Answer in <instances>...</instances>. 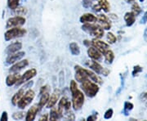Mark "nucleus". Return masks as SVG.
<instances>
[{"label":"nucleus","instance_id":"28","mask_svg":"<svg viewBox=\"0 0 147 121\" xmlns=\"http://www.w3.org/2000/svg\"><path fill=\"white\" fill-rule=\"evenodd\" d=\"M104 56H105V59L107 63L111 64L113 62V61H114V59H115V54H114V53H113L111 50L108 49V50L104 53Z\"/></svg>","mask_w":147,"mask_h":121},{"label":"nucleus","instance_id":"30","mask_svg":"<svg viewBox=\"0 0 147 121\" xmlns=\"http://www.w3.org/2000/svg\"><path fill=\"white\" fill-rule=\"evenodd\" d=\"M14 11L17 16H25L27 13V9L24 7H17Z\"/></svg>","mask_w":147,"mask_h":121},{"label":"nucleus","instance_id":"9","mask_svg":"<svg viewBox=\"0 0 147 121\" xmlns=\"http://www.w3.org/2000/svg\"><path fill=\"white\" fill-rule=\"evenodd\" d=\"M70 107H71V102L70 101L68 100L67 97H62L59 103H58V111H60V113L61 114L62 117L64 116V115L67 112V111H70Z\"/></svg>","mask_w":147,"mask_h":121},{"label":"nucleus","instance_id":"18","mask_svg":"<svg viewBox=\"0 0 147 121\" xmlns=\"http://www.w3.org/2000/svg\"><path fill=\"white\" fill-rule=\"evenodd\" d=\"M97 21L100 22V26L102 27L104 30H109L111 28V22L109 20V18L104 14H100L97 16Z\"/></svg>","mask_w":147,"mask_h":121},{"label":"nucleus","instance_id":"43","mask_svg":"<svg viewBox=\"0 0 147 121\" xmlns=\"http://www.w3.org/2000/svg\"><path fill=\"white\" fill-rule=\"evenodd\" d=\"M42 120H45L47 121L48 120V114H44V115H42L40 118H39V121H42Z\"/></svg>","mask_w":147,"mask_h":121},{"label":"nucleus","instance_id":"15","mask_svg":"<svg viewBox=\"0 0 147 121\" xmlns=\"http://www.w3.org/2000/svg\"><path fill=\"white\" fill-rule=\"evenodd\" d=\"M40 111V107L39 105L36 104V105H32L31 107L29 109V111H27L26 115V120L30 121V120H34L35 117H36L38 112Z\"/></svg>","mask_w":147,"mask_h":121},{"label":"nucleus","instance_id":"7","mask_svg":"<svg viewBox=\"0 0 147 121\" xmlns=\"http://www.w3.org/2000/svg\"><path fill=\"white\" fill-rule=\"evenodd\" d=\"M37 74V70L34 68H31L30 70H26L24 74L21 75L20 79L17 80L16 84H15L16 87L20 86L21 84H26V82L30 81V79H33L34 77H35Z\"/></svg>","mask_w":147,"mask_h":121},{"label":"nucleus","instance_id":"24","mask_svg":"<svg viewBox=\"0 0 147 121\" xmlns=\"http://www.w3.org/2000/svg\"><path fill=\"white\" fill-rule=\"evenodd\" d=\"M24 93H25V89H24L18 90V92H16V93L13 95V97H11V104L13 105H17V102L20 101V99L22 97Z\"/></svg>","mask_w":147,"mask_h":121},{"label":"nucleus","instance_id":"29","mask_svg":"<svg viewBox=\"0 0 147 121\" xmlns=\"http://www.w3.org/2000/svg\"><path fill=\"white\" fill-rule=\"evenodd\" d=\"M21 0H7V6L11 10H15L17 7H19Z\"/></svg>","mask_w":147,"mask_h":121},{"label":"nucleus","instance_id":"39","mask_svg":"<svg viewBox=\"0 0 147 121\" xmlns=\"http://www.w3.org/2000/svg\"><path fill=\"white\" fill-rule=\"evenodd\" d=\"M0 120L1 121L8 120V116H7V111H3V112L2 116H1V117H0Z\"/></svg>","mask_w":147,"mask_h":121},{"label":"nucleus","instance_id":"36","mask_svg":"<svg viewBox=\"0 0 147 121\" xmlns=\"http://www.w3.org/2000/svg\"><path fill=\"white\" fill-rule=\"evenodd\" d=\"M69 89L71 93H74V91L78 89V85L75 80H71L70 81V85H69Z\"/></svg>","mask_w":147,"mask_h":121},{"label":"nucleus","instance_id":"11","mask_svg":"<svg viewBox=\"0 0 147 121\" xmlns=\"http://www.w3.org/2000/svg\"><path fill=\"white\" fill-rule=\"evenodd\" d=\"M74 70H75V79L79 82L82 83L85 79H88V75L87 73V69H84L81 67L80 66H74Z\"/></svg>","mask_w":147,"mask_h":121},{"label":"nucleus","instance_id":"42","mask_svg":"<svg viewBox=\"0 0 147 121\" xmlns=\"http://www.w3.org/2000/svg\"><path fill=\"white\" fill-rule=\"evenodd\" d=\"M96 119H97V116H96V115H92V116H90L88 117L87 120L94 121V120H96Z\"/></svg>","mask_w":147,"mask_h":121},{"label":"nucleus","instance_id":"8","mask_svg":"<svg viewBox=\"0 0 147 121\" xmlns=\"http://www.w3.org/2000/svg\"><path fill=\"white\" fill-rule=\"evenodd\" d=\"M26 18L21 16H13L9 18L7 21L6 24V28L7 29H11V28H14V27H20L23 25H25L26 23Z\"/></svg>","mask_w":147,"mask_h":121},{"label":"nucleus","instance_id":"17","mask_svg":"<svg viewBox=\"0 0 147 121\" xmlns=\"http://www.w3.org/2000/svg\"><path fill=\"white\" fill-rule=\"evenodd\" d=\"M22 48V43L21 42H16L12 43L9 44L7 48H6V53L7 55H10V54H12V53H16L17 52H19Z\"/></svg>","mask_w":147,"mask_h":121},{"label":"nucleus","instance_id":"13","mask_svg":"<svg viewBox=\"0 0 147 121\" xmlns=\"http://www.w3.org/2000/svg\"><path fill=\"white\" fill-rule=\"evenodd\" d=\"M29 65V61L27 59L25 60H20L17 62L13 64V66L9 69V72L10 73H16L19 72L20 70H23L24 68H26L27 66Z\"/></svg>","mask_w":147,"mask_h":121},{"label":"nucleus","instance_id":"31","mask_svg":"<svg viewBox=\"0 0 147 121\" xmlns=\"http://www.w3.org/2000/svg\"><path fill=\"white\" fill-rule=\"evenodd\" d=\"M131 11L135 14V16H137V15H139L141 13L142 9H141L140 6L137 3H134L132 4V6H131Z\"/></svg>","mask_w":147,"mask_h":121},{"label":"nucleus","instance_id":"38","mask_svg":"<svg viewBox=\"0 0 147 121\" xmlns=\"http://www.w3.org/2000/svg\"><path fill=\"white\" fill-rule=\"evenodd\" d=\"M142 68L141 66H136L134 69H133V71H132V75L133 76H136L138 73H140V72H142Z\"/></svg>","mask_w":147,"mask_h":121},{"label":"nucleus","instance_id":"34","mask_svg":"<svg viewBox=\"0 0 147 121\" xmlns=\"http://www.w3.org/2000/svg\"><path fill=\"white\" fill-rule=\"evenodd\" d=\"M107 40H108V42L110 43H115L116 42V40H117V39H116V36L113 34V33H110L109 32L108 34H107Z\"/></svg>","mask_w":147,"mask_h":121},{"label":"nucleus","instance_id":"45","mask_svg":"<svg viewBox=\"0 0 147 121\" xmlns=\"http://www.w3.org/2000/svg\"><path fill=\"white\" fill-rule=\"evenodd\" d=\"M144 38H145L146 41H147V27L146 29V30H145V32H144Z\"/></svg>","mask_w":147,"mask_h":121},{"label":"nucleus","instance_id":"48","mask_svg":"<svg viewBox=\"0 0 147 121\" xmlns=\"http://www.w3.org/2000/svg\"><path fill=\"white\" fill-rule=\"evenodd\" d=\"M145 97H146V98H147V93H146V94H145Z\"/></svg>","mask_w":147,"mask_h":121},{"label":"nucleus","instance_id":"1","mask_svg":"<svg viewBox=\"0 0 147 121\" xmlns=\"http://www.w3.org/2000/svg\"><path fill=\"white\" fill-rule=\"evenodd\" d=\"M81 88L84 91V93L88 97H94L99 92V86L96 83L92 81L91 79H87L81 83Z\"/></svg>","mask_w":147,"mask_h":121},{"label":"nucleus","instance_id":"46","mask_svg":"<svg viewBox=\"0 0 147 121\" xmlns=\"http://www.w3.org/2000/svg\"><path fill=\"white\" fill-rule=\"evenodd\" d=\"M84 43L86 46H88V45H90V44H91V43H90V41H88V40H84Z\"/></svg>","mask_w":147,"mask_h":121},{"label":"nucleus","instance_id":"49","mask_svg":"<svg viewBox=\"0 0 147 121\" xmlns=\"http://www.w3.org/2000/svg\"><path fill=\"white\" fill-rule=\"evenodd\" d=\"M140 1H141V2H143V1H144V0H140Z\"/></svg>","mask_w":147,"mask_h":121},{"label":"nucleus","instance_id":"20","mask_svg":"<svg viewBox=\"0 0 147 121\" xmlns=\"http://www.w3.org/2000/svg\"><path fill=\"white\" fill-rule=\"evenodd\" d=\"M79 21L83 24L86 23H94L97 21V16H96L92 13H85L84 15H82Z\"/></svg>","mask_w":147,"mask_h":121},{"label":"nucleus","instance_id":"32","mask_svg":"<svg viewBox=\"0 0 147 121\" xmlns=\"http://www.w3.org/2000/svg\"><path fill=\"white\" fill-rule=\"evenodd\" d=\"M26 117V113L24 111H20V112H16L12 115V118L16 120H22Z\"/></svg>","mask_w":147,"mask_h":121},{"label":"nucleus","instance_id":"41","mask_svg":"<svg viewBox=\"0 0 147 121\" xmlns=\"http://www.w3.org/2000/svg\"><path fill=\"white\" fill-rule=\"evenodd\" d=\"M49 91V86L48 85H45V86H42V88H41V89H40V94H42L43 93H45V92H48Z\"/></svg>","mask_w":147,"mask_h":121},{"label":"nucleus","instance_id":"12","mask_svg":"<svg viewBox=\"0 0 147 121\" xmlns=\"http://www.w3.org/2000/svg\"><path fill=\"white\" fill-rule=\"evenodd\" d=\"M25 55H26L25 52H20V51L16 53L10 54L7 56V57L6 59V63H7V65H11V64L16 63L18 61H20L24 57Z\"/></svg>","mask_w":147,"mask_h":121},{"label":"nucleus","instance_id":"23","mask_svg":"<svg viewBox=\"0 0 147 121\" xmlns=\"http://www.w3.org/2000/svg\"><path fill=\"white\" fill-rule=\"evenodd\" d=\"M124 20L126 21L127 26H131L134 24V22H135L136 16H135V14L132 11L127 12L126 14H125V16H124Z\"/></svg>","mask_w":147,"mask_h":121},{"label":"nucleus","instance_id":"16","mask_svg":"<svg viewBox=\"0 0 147 121\" xmlns=\"http://www.w3.org/2000/svg\"><path fill=\"white\" fill-rule=\"evenodd\" d=\"M88 55L92 60H94L96 62H100L102 60V53H100L96 48L94 47H89L88 49Z\"/></svg>","mask_w":147,"mask_h":121},{"label":"nucleus","instance_id":"4","mask_svg":"<svg viewBox=\"0 0 147 121\" xmlns=\"http://www.w3.org/2000/svg\"><path fill=\"white\" fill-rule=\"evenodd\" d=\"M72 93V105L74 111H79L84 104V94L78 89Z\"/></svg>","mask_w":147,"mask_h":121},{"label":"nucleus","instance_id":"22","mask_svg":"<svg viewBox=\"0 0 147 121\" xmlns=\"http://www.w3.org/2000/svg\"><path fill=\"white\" fill-rule=\"evenodd\" d=\"M87 73L88 75V79H90L92 81H93L95 83H96L97 84H103V81L100 78V76H98V74H96L94 71H92V70H88L87 69Z\"/></svg>","mask_w":147,"mask_h":121},{"label":"nucleus","instance_id":"44","mask_svg":"<svg viewBox=\"0 0 147 121\" xmlns=\"http://www.w3.org/2000/svg\"><path fill=\"white\" fill-rule=\"evenodd\" d=\"M147 21V11H146V12L145 13V15L143 16V17H142V23H146Z\"/></svg>","mask_w":147,"mask_h":121},{"label":"nucleus","instance_id":"35","mask_svg":"<svg viewBox=\"0 0 147 121\" xmlns=\"http://www.w3.org/2000/svg\"><path fill=\"white\" fill-rule=\"evenodd\" d=\"M95 0H84L83 1V6L85 8H88L92 7V6L93 5Z\"/></svg>","mask_w":147,"mask_h":121},{"label":"nucleus","instance_id":"47","mask_svg":"<svg viewBox=\"0 0 147 121\" xmlns=\"http://www.w3.org/2000/svg\"><path fill=\"white\" fill-rule=\"evenodd\" d=\"M135 0H127V3H132V2H134Z\"/></svg>","mask_w":147,"mask_h":121},{"label":"nucleus","instance_id":"14","mask_svg":"<svg viewBox=\"0 0 147 121\" xmlns=\"http://www.w3.org/2000/svg\"><path fill=\"white\" fill-rule=\"evenodd\" d=\"M60 96H61V91H60V89H56L53 91L52 95L49 97V100H48L47 103V108L51 109L52 107H53L54 105H56L57 103V101L59 100Z\"/></svg>","mask_w":147,"mask_h":121},{"label":"nucleus","instance_id":"2","mask_svg":"<svg viewBox=\"0 0 147 121\" xmlns=\"http://www.w3.org/2000/svg\"><path fill=\"white\" fill-rule=\"evenodd\" d=\"M84 31L88 33L96 39H100L104 35V29L100 25H96L93 23H86L82 26Z\"/></svg>","mask_w":147,"mask_h":121},{"label":"nucleus","instance_id":"6","mask_svg":"<svg viewBox=\"0 0 147 121\" xmlns=\"http://www.w3.org/2000/svg\"><path fill=\"white\" fill-rule=\"evenodd\" d=\"M86 65H87L92 71H94L96 74H102V75H105V76H107L108 74H110V70H109L104 68L98 62H96L94 60H92V61L87 62H86Z\"/></svg>","mask_w":147,"mask_h":121},{"label":"nucleus","instance_id":"40","mask_svg":"<svg viewBox=\"0 0 147 121\" xmlns=\"http://www.w3.org/2000/svg\"><path fill=\"white\" fill-rule=\"evenodd\" d=\"M33 84H34V81H30V82H29V83H26L25 84V86L23 87V89H30L32 86H33Z\"/></svg>","mask_w":147,"mask_h":121},{"label":"nucleus","instance_id":"26","mask_svg":"<svg viewBox=\"0 0 147 121\" xmlns=\"http://www.w3.org/2000/svg\"><path fill=\"white\" fill-rule=\"evenodd\" d=\"M69 50L73 56H79L80 54L79 46L78 45V43H76L75 42H72L69 44Z\"/></svg>","mask_w":147,"mask_h":121},{"label":"nucleus","instance_id":"50","mask_svg":"<svg viewBox=\"0 0 147 121\" xmlns=\"http://www.w3.org/2000/svg\"><path fill=\"white\" fill-rule=\"evenodd\" d=\"M146 106H147V103H146Z\"/></svg>","mask_w":147,"mask_h":121},{"label":"nucleus","instance_id":"10","mask_svg":"<svg viewBox=\"0 0 147 121\" xmlns=\"http://www.w3.org/2000/svg\"><path fill=\"white\" fill-rule=\"evenodd\" d=\"M91 44H92V47H94L95 48H96V49H97L100 53H102V54H104L108 49H110L109 44L106 43L105 42H104V41H101L99 39H96V38H95L94 39H92V40L91 41Z\"/></svg>","mask_w":147,"mask_h":121},{"label":"nucleus","instance_id":"5","mask_svg":"<svg viewBox=\"0 0 147 121\" xmlns=\"http://www.w3.org/2000/svg\"><path fill=\"white\" fill-rule=\"evenodd\" d=\"M34 97H35L34 92L31 89H29L22 96V97L20 99V101L17 102L16 105L20 109H25L26 106H28L33 101Z\"/></svg>","mask_w":147,"mask_h":121},{"label":"nucleus","instance_id":"37","mask_svg":"<svg viewBox=\"0 0 147 121\" xmlns=\"http://www.w3.org/2000/svg\"><path fill=\"white\" fill-rule=\"evenodd\" d=\"M113 110L112 109H108L107 111H105V115H104V118L105 120H110L111 119V117L113 116Z\"/></svg>","mask_w":147,"mask_h":121},{"label":"nucleus","instance_id":"21","mask_svg":"<svg viewBox=\"0 0 147 121\" xmlns=\"http://www.w3.org/2000/svg\"><path fill=\"white\" fill-rule=\"evenodd\" d=\"M49 114H50L49 115V120L55 121L62 118L61 114L60 113V111H58V108L57 107H55V105L51 108V111H50Z\"/></svg>","mask_w":147,"mask_h":121},{"label":"nucleus","instance_id":"27","mask_svg":"<svg viewBox=\"0 0 147 121\" xmlns=\"http://www.w3.org/2000/svg\"><path fill=\"white\" fill-rule=\"evenodd\" d=\"M96 2L98 3V4L100 5L101 10H103L105 12H108L110 10V3L108 2V0H96Z\"/></svg>","mask_w":147,"mask_h":121},{"label":"nucleus","instance_id":"25","mask_svg":"<svg viewBox=\"0 0 147 121\" xmlns=\"http://www.w3.org/2000/svg\"><path fill=\"white\" fill-rule=\"evenodd\" d=\"M40 95H41V97H40V99H39V101H38V105H39L40 109H42V107H44V105H47V101L49 100L50 95H49L48 92H45V93H43Z\"/></svg>","mask_w":147,"mask_h":121},{"label":"nucleus","instance_id":"19","mask_svg":"<svg viewBox=\"0 0 147 121\" xmlns=\"http://www.w3.org/2000/svg\"><path fill=\"white\" fill-rule=\"evenodd\" d=\"M21 77V74H19V72H16V73H11L9 74L7 79H6V84L8 86V87H11L13 85H15L17 82V80L20 79Z\"/></svg>","mask_w":147,"mask_h":121},{"label":"nucleus","instance_id":"3","mask_svg":"<svg viewBox=\"0 0 147 121\" xmlns=\"http://www.w3.org/2000/svg\"><path fill=\"white\" fill-rule=\"evenodd\" d=\"M26 34V30L21 27H14L8 29L4 34V39L6 41H10L16 38L23 37Z\"/></svg>","mask_w":147,"mask_h":121},{"label":"nucleus","instance_id":"33","mask_svg":"<svg viewBox=\"0 0 147 121\" xmlns=\"http://www.w3.org/2000/svg\"><path fill=\"white\" fill-rule=\"evenodd\" d=\"M133 104L132 103H131V102H128V101H126L125 102V104H124V111H123V112H124V114L125 115H127V112H129L130 111H131L132 109H133Z\"/></svg>","mask_w":147,"mask_h":121}]
</instances>
